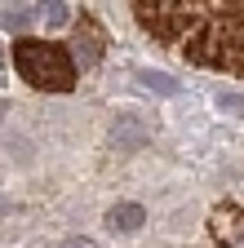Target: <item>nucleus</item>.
Here are the masks:
<instances>
[{
    "mask_svg": "<svg viewBox=\"0 0 244 248\" xmlns=\"http://www.w3.org/2000/svg\"><path fill=\"white\" fill-rule=\"evenodd\" d=\"M76 58L84 62V67H94V62H98V40H94V36H89V40L80 36V40H76Z\"/></svg>",
    "mask_w": 244,
    "mask_h": 248,
    "instance_id": "nucleus-9",
    "label": "nucleus"
},
{
    "mask_svg": "<svg viewBox=\"0 0 244 248\" xmlns=\"http://www.w3.org/2000/svg\"><path fill=\"white\" fill-rule=\"evenodd\" d=\"M142 222H146L142 204H115V208L107 213V226H111V231H138Z\"/></svg>",
    "mask_w": 244,
    "mask_h": 248,
    "instance_id": "nucleus-2",
    "label": "nucleus"
},
{
    "mask_svg": "<svg viewBox=\"0 0 244 248\" xmlns=\"http://www.w3.org/2000/svg\"><path fill=\"white\" fill-rule=\"evenodd\" d=\"M213 231H218V239H244V213L240 208H218L213 213Z\"/></svg>",
    "mask_w": 244,
    "mask_h": 248,
    "instance_id": "nucleus-3",
    "label": "nucleus"
},
{
    "mask_svg": "<svg viewBox=\"0 0 244 248\" xmlns=\"http://www.w3.org/2000/svg\"><path fill=\"white\" fill-rule=\"evenodd\" d=\"M0 111H5V102H0Z\"/></svg>",
    "mask_w": 244,
    "mask_h": 248,
    "instance_id": "nucleus-11",
    "label": "nucleus"
},
{
    "mask_svg": "<svg viewBox=\"0 0 244 248\" xmlns=\"http://www.w3.org/2000/svg\"><path fill=\"white\" fill-rule=\"evenodd\" d=\"M14 62H18L22 80H32L36 89H53V93H63V89L76 84V67H71L67 49H58V45L18 40V45H14Z\"/></svg>",
    "mask_w": 244,
    "mask_h": 248,
    "instance_id": "nucleus-1",
    "label": "nucleus"
},
{
    "mask_svg": "<svg viewBox=\"0 0 244 248\" xmlns=\"http://www.w3.org/2000/svg\"><path fill=\"white\" fill-rule=\"evenodd\" d=\"M40 22L45 27H67L71 22V5H40Z\"/></svg>",
    "mask_w": 244,
    "mask_h": 248,
    "instance_id": "nucleus-7",
    "label": "nucleus"
},
{
    "mask_svg": "<svg viewBox=\"0 0 244 248\" xmlns=\"http://www.w3.org/2000/svg\"><path fill=\"white\" fill-rule=\"evenodd\" d=\"M63 248H94V244H89V239H67Z\"/></svg>",
    "mask_w": 244,
    "mask_h": 248,
    "instance_id": "nucleus-10",
    "label": "nucleus"
},
{
    "mask_svg": "<svg viewBox=\"0 0 244 248\" xmlns=\"http://www.w3.org/2000/svg\"><path fill=\"white\" fill-rule=\"evenodd\" d=\"M36 18H40V5H9L5 14H0V27L5 31H27Z\"/></svg>",
    "mask_w": 244,
    "mask_h": 248,
    "instance_id": "nucleus-4",
    "label": "nucleus"
},
{
    "mask_svg": "<svg viewBox=\"0 0 244 248\" xmlns=\"http://www.w3.org/2000/svg\"><path fill=\"white\" fill-rule=\"evenodd\" d=\"M218 107H222L227 115L244 120V93H235V89H222V93H218Z\"/></svg>",
    "mask_w": 244,
    "mask_h": 248,
    "instance_id": "nucleus-8",
    "label": "nucleus"
},
{
    "mask_svg": "<svg viewBox=\"0 0 244 248\" xmlns=\"http://www.w3.org/2000/svg\"><path fill=\"white\" fill-rule=\"evenodd\" d=\"M138 80H142V89H151V93H164V98H178V93H182V84H178L173 76H164V71H151V67H142V71H138Z\"/></svg>",
    "mask_w": 244,
    "mask_h": 248,
    "instance_id": "nucleus-5",
    "label": "nucleus"
},
{
    "mask_svg": "<svg viewBox=\"0 0 244 248\" xmlns=\"http://www.w3.org/2000/svg\"><path fill=\"white\" fill-rule=\"evenodd\" d=\"M111 138H115V146H120V151H138V146L146 142V133L138 129V124H129V120H125V124H120V129H115Z\"/></svg>",
    "mask_w": 244,
    "mask_h": 248,
    "instance_id": "nucleus-6",
    "label": "nucleus"
}]
</instances>
